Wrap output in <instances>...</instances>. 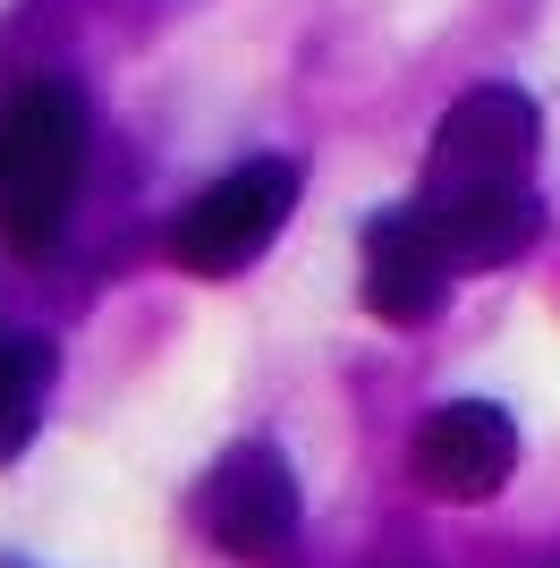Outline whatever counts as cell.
<instances>
[{"mask_svg":"<svg viewBox=\"0 0 560 568\" xmlns=\"http://www.w3.org/2000/svg\"><path fill=\"white\" fill-rule=\"evenodd\" d=\"M289 204H298V170L272 162V153L221 170V179L170 221V263H179V272H204V281H230V272H247L280 237Z\"/></svg>","mask_w":560,"mask_h":568,"instance_id":"cell-2","label":"cell"},{"mask_svg":"<svg viewBox=\"0 0 560 568\" xmlns=\"http://www.w3.org/2000/svg\"><path fill=\"white\" fill-rule=\"evenodd\" d=\"M51 382H60V348L51 339H0V467L9 458H26V442H34V425H43L51 407Z\"/></svg>","mask_w":560,"mask_h":568,"instance_id":"cell-7","label":"cell"},{"mask_svg":"<svg viewBox=\"0 0 560 568\" xmlns=\"http://www.w3.org/2000/svg\"><path fill=\"white\" fill-rule=\"evenodd\" d=\"M196 518H204V535L230 551V560L289 568V560H298V526H306L298 475H289V458H280L272 442H238V450L204 475Z\"/></svg>","mask_w":560,"mask_h":568,"instance_id":"cell-4","label":"cell"},{"mask_svg":"<svg viewBox=\"0 0 560 568\" xmlns=\"http://www.w3.org/2000/svg\"><path fill=\"white\" fill-rule=\"evenodd\" d=\"M450 246L442 230L408 204V213H382L366 230V314H382V323H424V314L442 306L450 288Z\"/></svg>","mask_w":560,"mask_h":568,"instance_id":"cell-6","label":"cell"},{"mask_svg":"<svg viewBox=\"0 0 560 568\" xmlns=\"http://www.w3.org/2000/svg\"><path fill=\"white\" fill-rule=\"evenodd\" d=\"M510 467H518V425L492 399L433 407L417 425V442H408V475H417V493H433V500H492L510 484Z\"/></svg>","mask_w":560,"mask_h":568,"instance_id":"cell-5","label":"cell"},{"mask_svg":"<svg viewBox=\"0 0 560 568\" xmlns=\"http://www.w3.org/2000/svg\"><path fill=\"white\" fill-rule=\"evenodd\" d=\"M77 179H86V102L60 77H34L0 94V246L43 255L69 230Z\"/></svg>","mask_w":560,"mask_h":568,"instance_id":"cell-1","label":"cell"},{"mask_svg":"<svg viewBox=\"0 0 560 568\" xmlns=\"http://www.w3.org/2000/svg\"><path fill=\"white\" fill-rule=\"evenodd\" d=\"M543 153V111L518 85H476L442 111L433 128V162H424V195H484V187H536Z\"/></svg>","mask_w":560,"mask_h":568,"instance_id":"cell-3","label":"cell"}]
</instances>
